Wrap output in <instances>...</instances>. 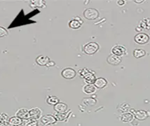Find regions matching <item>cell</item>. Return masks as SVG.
<instances>
[{
    "instance_id": "e0dca14e",
    "label": "cell",
    "mask_w": 150,
    "mask_h": 126,
    "mask_svg": "<svg viewBox=\"0 0 150 126\" xmlns=\"http://www.w3.org/2000/svg\"><path fill=\"white\" fill-rule=\"evenodd\" d=\"M83 91L87 95H91L96 92V87L93 84H87L83 86Z\"/></svg>"
},
{
    "instance_id": "484cf974",
    "label": "cell",
    "mask_w": 150,
    "mask_h": 126,
    "mask_svg": "<svg viewBox=\"0 0 150 126\" xmlns=\"http://www.w3.org/2000/svg\"><path fill=\"white\" fill-rule=\"evenodd\" d=\"M83 102L88 106H94L96 104V100H93V98H85Z\"/></svg>"
},
{
    "instance_id": "d4e9b609",
    "label": "cell",
    "mask_w": 150,
    "mask_h": 126,
    "mask_svg": "<svg viewBox=\"0 0 150 126\" xmlns=\"http://www.w3.org/2000/svg\"><path fill=\"white\" fill-rule=\"evenodd\" d=\"M30 4L31 7H39V8H44L46 7V2L44 1H32Z\"/></svg>"
},
{
    "instance_id": "f1b7e54d",
    "label": "cell",
    "mask_w": 150,
    "mask_h": 126,
    "mask_svg": "<svg viewBox=\"0 0 150 126\" xmlns=\"http://www.w3.org/2000/svg\"><path fill=\"white\" fill-rule=\"evenodd\" d=\"M135 3H138V4H140V3H142V2H144V1H143V0H140V1H137V0H135Z\"/></svg>"
},
{
    "instance_id": "5b68a950",
    "label": "cell",
    "mask_w": 150,
    "mask_h": 126,
    "mask_svg": "<svg viewBox=\"0 0 150 126\" xmlns=\"http://www.w3.org/2000/svg\"><path fill=\"white\" fill-rule=\"evenodd\" d=\"M112 53L114 56L119 57L126 56L127 53V50L124 46L121 45H116L112 49Z\"/></svg>"
},
{
    "instance_id": "cb8c5ba5",
    "label": "cell",
    "mask_w": 150,
    "mask_h": 126,
    "mask_svg": "<svg viewBox=\"0 0 150 126\" xmlns=\"http://www.w3.org/2000/svg\"><path fill=\"white\" fill-rule=\"evenodd\" d=\"M46 102L50 105H56L58 102H60L59 99L56 96H49L48 97L47 100H46Z\"/></svg>"
},
{
    "instance_id": "4fadbf2b",
    "label": "cell",
    "mask_w": 150,
    "mask_h": 126,
    "mask_svg": "<svg viewBox=\"0 0 150 126\" xmlns=\"http://www.w3.org/2000/svg\"><path fill=\"white\" fill-rule=\"evenodd\" d=\"M134 119V115L131 112H126L121 114L120 117L121 121H122L123 123H131Z\"/></svg>"
},
{
    "instance_id": "7c38bea8",
    "label": "cell",
    "mask_w": 150,
    "mask_h": 126,
    "mask_svg": "<svg viewBox=\"0 0 150 126\" xmlns=\"http://www.w3.org/2000/svg\"><path fill=\"white\" fill-rule=\"evenodd\" d=\"M82 24H83V21L81 20V19L80 18L76 17L75 19H73V20L69 21V27L72 29L76 30L81 27Z\"/></svg>"
},
{
    "instance_id": "7402d4cb",
    "label": "cell",
    "mask_w": 150,
    "mask_h": 126,
    "mask_svg": "<svg viewBox=\"0 0 150 126\" xmlns=\"http://www.w3.org/2000/svg\"><path fill=\"white\" fill-rule=\"evenodd\" d=\"M69 116V113L66 111L65 113H57L56 114V117L57 121H65Z\"/></svg>"
},
{
    "instance_id": "ac0fdd59",
    "label": "cell",
    "mask_w": 150,
    "mask_h": 126,
    "mask_svg": "<svg viewBox=\"0 0 150 126\" xmlns=\"http://www.w3.org/2000/svg\"><path fill=\"white\" fill-rule=\"evenodd\" d=\"M23 120L20 118L18 116H13L9 118L8 120V123L9 125H22Z\"/></svg>"
},
{
    "instance_id": "ba28073f",
    "label": "cell",
    "mask_w": 150,
    "mask_h": 126,
    "mask_svg": "<svg viewBox=\"0 0 150 126\" xmlns=\"http://www.w3.org/2000/svg\"><path fill=\"white\" fill-rule=\"evenodd\" d=\"M131 111L132 113L134 115V116H135V118L139 120H145L149 116L147 111H143V110H137V111H135L134 109H131Z\"/></svg>"
},
{
    "instance_id": "4316f807",
    "label": "cell",
    "mask_w": 150,
    "mask_h": 126,
    "mask_svg": "<svg viewBox=\"0 0 150 126\" xmlns=\"http://www.w3.org/2000/svg\"><path fill=\"white\" fill-rule=\"evenodd\" d=\"M8 34V30L6 28L2 26H0V38H3V37L7 36Z\"/></svg>"
},
{
    "instance_id": "7a4b0ae2",
    "label": "cell",
    "mask_w": 150,
    "mask_h": 126,
    "mask_svg": "<svg viewBox=\"0 0 150 126\" xmlns=\"http://www.w3.org/2000/svg\"><path fill=\"white\" fill-rule=\"evenodd\" d=\"M100 46L96 42H89L83 46V51L87 55H93L99 50Z\"/></svg>"
},
{
    "instance_id": "83f0119b",
    "label": "cell",
    "mask_w": 150,
    "mask_h": 126,
    "mask_svg": "<svg viewBox=\"0 0 150 126\" xmlns=\"http://www.w3.org/2000/svg\"><path fill=\"white\" fill-rule=\"evenodd\" d=\"M117 4L119 6H124V5L126 4V1H124V0H122V1H117Z\"/></svg>"
},
{
    "instance_id": "8992f818",
    "label": "cell",
    "mask_w": 150,
    "mask_h": 126,
    "mask_svg": "<svg viewBox=\"0 0 150 126\" xmlns=\"http://www.w3.org/2000/svg\"><path fill=\"white\" fill-rule=\"evenodd\" d=\"M61 75L64 79H72L76 76V72L72 68H65L62 71Z\"/></svg>"
},
{
    "instance_id": "603a6c76",
    "label": "cell",
    "mask_w": 150,
    "mask_h": 126,
    "mask_svg": "<svg viewBox=\"0 0 150 126\" xmlns=\"http://www.w3.org/2000/svg\"><path fill=\"white\" fill-rule=\"evenodd\" d=\"M118 111L121 113H126L130 109V104H126V103H122L120 104L117 107Z\"/></svg>"
},
{
    "instance_id": "4dcf8cb0",
    "label": "cell",
    "mask_w": 150,
    "mask_h": 126,
    "mask_svg": "<svg viewBox=\"0 0 150 126\" xmlns=\"http://www.w3.org/2000/svg\"><path fill=\"white\" fill-rule=\"evenodd\" d=\"M37 126H43V125H37Z\"/></svg>"
},
{
    "instance_id": "6da1fadb",
    "label": "cell",
    "mask_w": 150,
    "mask_h": 126,
    "mask_svg": "<svg viewBox=\"0 0 150 126\" xmlns=\"http://www.w3.org/2000/svg\"><path fill=\"white\" fill-rule=\"evenodd\" d=\"M79 73L81 77L84 79L85 82L87 84H94L95 81L96 80V77L93 72L88 70L87 68H84L80 70Z\"/></svg>"
},
{
    "instance_id": "52a82bcc",
    "label": "cell",
    "mask_w": 150,
    "mask_h": 126,
    "mask_svg": "<svg viewBox=\"0 0 150 126\" xmlns=\"http://www.w3.org/2000/svg\"><path fill=\"white\" fill-rule=\"evenodd\" d=\"M41 122L42 123L45 125H53L57 122V120L56 117L53 115H46V116H43L42 118H41Z\"/></svg>"
},
{
    "instance_id": "2e32d148",
    "label": "cell",
    "mask_w": 150,
    "mask_h": 126,
    "mask_svg": "<svg viewBox=\"0 0 150 126\" xmlns=\"http://www.w3.org/2000/svg\"><path fill=\"white\" fill-rule=\"evenodd\" d=\"M107 84H108V81L104 78L101 77L96 79L94 83V86L96 87V88H99V89L105 88Z\"/></svg>"
},
{
    "instance_id": "277c9868",
    "label": "cell",
    "mask_w": 150,
    "mask_h": 126,
    "mask_svg": "<svg viewBox=\"0 0 150 126\" xmlns=\"http://www.w3.org/2000/svg\"><path fill=\"white\" fill-rule=\"evenodd\" d=\"M149 36L147 34L144 33H139L137 34L134 37V40L137 44H140V45H144V44H147L149 42Z\"/></svg>"
},
{
    "instance_id": "8fae6325",
    "label": "cell",
    "mask_w": 150,
    "mask_h": 126,
    "mask_svg": "<svg viewBox=\"0 0 150 126\" xmlns=\"http://www.w3.org/2000/svg\"><path fill=\"white\" fill-rule=\"evenodd\" d=\"M29 113L30 118L37 120H39V118H41V117H42V112L39 108H33V109L29 110Z\"/></svg>"
},
{
    "instance_id": "44dd1931",
    "label": "cell",
    "mask_w": 150,
    "mask_h": 126,
    "mask_svg": "<svg viewBox=\"0 0 150 126\" xmlns=\"http://www.w3.org/2000/svg\"><path fill=\"white\" fill-rule=\"evenodd\" d=\"M146 55L145 51L143 49H135L133 51V56L135 58H141L142 57H144Z\"/></svg>"
},
{
    "instance_id": "30bf717a",
    "label": "cell",
    "mask_w": 150,
    "mask_h": 126,
    "mask_svg": "<svg viewBox=\"0 0 150 126\" xmlns=\"http://www.w3.org/2000/svg\"><path fill=\"white\" fill-rule=\"evenodd\" d=\"M107 61L108 63L111 65H114V66H117L119 65V64L121 63V57L114 56V55H110L107 58Z\"/></svg>"
},
{
    "instance_id": "d6986e66",
    "label": "cell",
    "mask_w": 150,
    "mask_h": 126,
    "mask_svg": "<svg viewBox=\"0 0 150 126\" xmlns=\"http://www.w3.org/2000/svg\"><path fill=\"white\" fill-rule=\"evenodd\" d=\"M8 116L6 113H0V126H8Z\"/></svg>"
},
{
    "instance_id": "5bb4252c",
    "label": "cell",
    "mask_w": 150,
    "mask_h": 126,
    "mask_svg": "<svg viewBox=\"0 0 150 126\" xmlns=\"http://www.w3.org/2000/svg\"><path fill=\"white\" fill-rule=\"evenodd\" d=\"M54 109L55 111L57 113H65L67 111L68 109V106L67 104L64 102H58V104H56V105H54Z\"/></svg>"
},
{
    "instance_id": "ffe728a7",
    "label": "cell",
    "mask_w": 150,
    "mask_h": 126,
    "mask_svg": "<svg viewBox=\"0 0 150 126\" xmlns=\"http://www.w3.org/2000/svg\"><path fill=\"white\" fill-rule=\"evenodd\" d=\"M23 126H37L38 123H37V120L33 119V118H28V119L23 120Z\"/></svg>"
},
{
    "instance_id": "3957f363",
    "label": "cell",
    "mask_w": 150,
    "mask_h": 126,
    "mask_svg": "<svg viewBox=\"0 0 150 126\" xmlns=\"http://www.w3.org/2000/svg\"><path fill=\"white\" fill-rule=\"evenodd\" d=\"M83 16L86 19L90 20H93L97 19L99 17V12L97 9L93 8H86L83 11Z\"/></svg>"
},
{
    "instance_id": "9a60e30c",
    "label": "cell",
    "mask_w": 150,
    "mask_h": 126,
    "mask_svg": "<svg viewBox=\"0 0 150 126\" xmlns=\"http://www.w3.org/2000/svg\"><path fill=\"white\" fill-rule=\"evenodd\" d=\"M50 61H51V60H50L49 57L44 56H40L37 57L36 59V63L39 65H40V66H46L49 63Z\"/></svg>"
},
{
    "instance_id": "9c48e42d",
    "label": "cell",
    "mask_w": 150,
    "mask_h": 126,
    "mask_svg": "<svg viewBox=\"0 0 150 126\" xmlns=\"http://www.w3.org/2000/svg\"><path fill=\"white\" fill-rule=\"evenodd\" d=\"M16 116L19 117L22 120H26L30 118L29 111L25 108H22L18 110L16 113Z\"/></svg>"
},
{
    "instance_id": "f546056e",
    "label": "cell",
    "mask_w": 150,
    "mask_h": 126,
    "mask_svg": "<svg viewBox=\"0 0 150 126\" xmlns=\"http://www.w3.org/2000/svg\"><path fill=\"white\" fill-rule=\"evenodd\" d=\"M8 126H21V125H8Z\"/></svg>"
}]
</instances>
